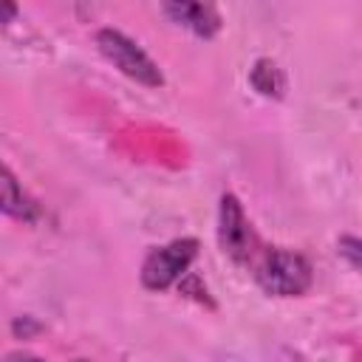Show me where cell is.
I'll return each mask as SVG.
<instances>
[{
	"label": "cell",
	"instance_id": "obj_1",
	"mask_svg": "<svg viewBox=\"0 0 362 362\" xmlns=\"http://www.w3.org/2000/svg\"><path fill=\"white\" fill-rule=\"evenodd\" d=\"M249 269L255 274V283L269 297H300L314 283L308 257L286 246H263Z\"/></svg>",
	"mask_w": 362,
	"mask_h": 362
},
{
	"label": "cell",
	"instance_id": "obj_2",
	"mask_svg": "<svg viewBox=\"0 0 362 362\" xmlns=\"http://www.w3.org/2000/svg\"><path fill=\"white\" fill-rule=\"evenodd\" d=\"M96 48L99 54L127 79L144 85V88H161L164 85V74L158 68V62L124 31L119 28H99L96 31Z\"/></svg>",
	"mask_w": 362,
	"mask_h": 362
},
{
	"label": "cell",
	"instance_id": "obj_3",
	"mask_svg": "<svg viewBox=\"0 0 362 362\" xmlns=\"http://www.w3.org/2000/svg\"><path fill=\"white\" fill-rule=\"evenodd\" d=\"M201 243L195 238H175L170 243L153 246L139 269V280L147 291H167L170 286L181 283L189 272V266L198 257Z\"/></svg>",
	"mask_w": 362,
	"mask_h": 362
},
{
	"label": "cell",
	"instance_id": "obj_4",
	"mask_svg": "<svg viewBox=\"0 0 362 362\" xmlns=\"http://www.w3.org/2000/svg\"><path fill=\"white\" fill-rule=\"evenodd\" d=\"M218 243H221V252L232 263L246 266V269L255 263V257L263 249L257 232L252 229V223H249V218L243 212V204L232 192L221 195V206H218Z\"/></svg>",
	"mask_w": 362,
	"mask_h": 362
},
{
	"label": "cell",
	"instance_id": "obj_5",
	"mask_svg": "<svg viewBox=\"0 0 362 362\" xmlns=\"http://www.w3.org/2000/svg\"><path fill=\"white\" fill-rule=\"evenodd\" d=\"M161 11L170 17V23L187 28L189 34L201 37V40H212L223 20L221 11L212 3H192V0H175V3H161Z\"/></svg>",
	"mask_w": 362,
	"mask_h": 362
},
{
	"label": "cell",
	"instance_id": "obj_6",
	"mask_svg": "<svg viewBox=\"0 0 362 362\" xmlns=\"http://www.w3.org/2000/svg\"><path fill=\"white\" fill-rule=\"evenodd\" d=\"M3 212L20 223H37L42 218V206L23 189L11 167H3Z\"/></svg>",
	"mask_w": 362,
	"mask_h": 362
},
{
	"label": "cell",
	"instance_id": "obj_7",
	"mask_svg": "<svg viewBox=\"0 0 362 362\" xmlns=\"http://www.w3.org/2000/svg\"><path fill=\"white\" fill-rule=\"evenodd\" d=\"M249 82L252 88L266 96V99H280L283 90H286V79H283V71L277 68V62L272 59H257L255 68L249 71Z\"/></svg>",
	"mask_w": 362,
	"mask_h": 362
},
{
	"label": "cell",
	"instance_id": "obj_8",
	"mask_svg": "<svg viewBox=\"0 0 362 362\" xmlns=\"http://www.w3.org/2000/svg\"><path fill=\"white\" fill-rule=\"evenodd\" d=\"M337 252L362 274V238H356V235H342V238L337 240Z\"/></svg>",
	"mask_w": 362,
	"mask_h": 362
},
{
	"label": "cell",
	"instance_id": "obj_9",
	"mask_svg": "<svg viewBox=\"0 0 362 362\" xmlns=\"http://www.w3.org/2000/svg\"><path fill=\"white\" fill-rule=\"evenodd\" d=\"M11 328H14V334H17L20 328H23V339H28L31 334H40V331H42V325H40V322H37L34 317H23V320H17V322H14Z\"/></svg>",
	"mask_w": 362,
	"mask_h": 362
},
{
	"label": "cell",
	"instance_id": "obj_10",
	"mask_svg": "<svg viewBox=\"0 0 362 362\" xmlns=\"http://www.w3.org/2000/svg\"><path fill=\"white\" fill-rule=\"evenodd\" d=\"M6 362H45V359L42 356H34L28 351H11V354H6Z\"/></svg>",
	"mask_w": 362,
	"mask_h": 362
},
{
	"label": "cell",
	"instance_id": "obj_11",
	"mask_svg": "<svg viewBox=\"0 0 362 362\" xmlns=\"http://www.w3.org/2000/svg\"><path fill=\"white\" fill-rule=\"evenodd\" d=\"M74 362H90V359H74Z\"/></svg>",
	"mask_w": 362,
	"mask_h": 362
}]
</instances>
